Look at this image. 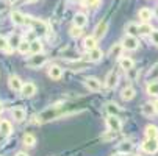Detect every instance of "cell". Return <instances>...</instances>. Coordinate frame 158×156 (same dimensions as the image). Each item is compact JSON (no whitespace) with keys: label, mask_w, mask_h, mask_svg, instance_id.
Here are the masks:
<instances>
[{"label":"cell","mask_w":158,"mask_h":156,"mask_svg":"<svg viewBox=\"0 0 158 156\" xmlns=\"http://www.w3.org/2000/svg\"><path fill=\"white\" fill-rule=\"evenodd\" d=\"M27 25H30L33 28V31L39 36H44V34H47L49 33V27L46 22H42L41 19H35L31 16H27Z\"/></svg>","instance_id":"1"},{"label":"cell","mask_w":158,"mask_h":156,"mask_svg":"<svg viewBox=\"0 0 158 156\" xmlns=\"http://www.w3.org/2000/svg\"><path fill=\"white\" fill-rule=\"evenodd\" d=\"M61 116H64L63 109H60V106H52V108L46 109L44 113H41V114L38 116V122L42 123V122H47V120L58 119V117H61Z\"/></svg>","instance_id":"2"},{"label":"cell","mask_w":158,"mask_h":156,"mask_svg":"<svg viewBox=\"0 0 158 156\" xmlns=\"http://www.w3.org/2000/svg\"><path fill=\"white\" fill-rule=\"evenodd\" d=\"M47 62V56L44 55V53H36V55H33L28 61H27V66L30 69H39V67H42L44 64Z\"/></svg>","instance_id":"3"},{"label":"cell","mask_w":158,"mask_h":156,"mask_svg":"<svg viewBox=\"0 0 158 156\" xmlns=\"http://www.w3.org/2000/svg\"><path fill=\"white\" fill-rule=\"evenodd\" d=\"M105 123H106V126H108V130H110V131L121 133V130H122V122H121L119 116H110V114H108V117H106Z\"/></svg>","instance_id":"4"},{"label":"cell","mask_w":158,"mask_h":156,"mask_svg":"<svg viewBox=\"0 0 158 156\" xmlns=\"http://www.w3.org/2000/svg\"><path fill=\"white\" fill-rule=\"evenodd\" d=\"M141 150L147 154H155L158 153V139H147L141 144Z\"/></svg>","instance_id":"5"},{"label":"cell","mask_w":158,"mask_h":156,"mask_svg":"<svg viewBox=\"0 0 158 156\" xmlns=\"http://www.w3.org/2000/svg\"><path fill=\"white\" fill-rule=\"evenodd\" d=\"M122 44H124V49H125V50H130V52L138 50V47H139L138 38H136V36H131V34H125Z\"/></svg>","instance_id":"6"},{"label":"cell","mask_w":158,"mask_h":156,"mask_svg":"<svg viewBox=\"0 0 158 156\" xmlns=\"http://www.w3.org/2000/svg\"><path fill=\"white\" fill-rule=\"evenodd\" d=\"M85 86L89 89V91H93V92H99L102 91V81L96 77H88L85 78Z\"/></svg>","instance_id":"7"},{"label":"cell","mask_w":158,"mask_h":156,"mask_svg":"<svg viewBox=\"0 0 158 156\" xmlns=\"http://www.w3.org/2000/svg\"><path fill=\"white\" fill-rule=\"evenodd\" d=\"M124 50H125V49H124V44H122V42H116V44H113V46L110 47L108 56L113 58V59H119V58L122 56Z\"/></svg>","instance_id":"8"},{"label":"cell","mask_w":158,"mask_h":156,"mask_svg":"<svg viewBox=\"0 0 158 156\" xmlns=\"http://www.w3.org/2000/svg\"><path fill=\"white\" fill-rule=\"evenodd\" d=\"M20 94L22 97H25V98H30L36 94V84L31 83V81H27L22 84V89H20Z\"/></svg>","instance_id":"9"},{"label":"cell","mask_w":158,"mask_h":156,"mask_svg":"<svg viewBox=\"0 0 158 156\" xmlns=\"http://www.w3.org/2000/svg\"><path fill=\"white\" fill-rule=\"evenodd\" d=\"M118 83H119V75H118V72H116V70L108 72V75H106V78H105V86H106L108 89H114V87L118 86Z\"/></svg>","instance_id":"10"},{"label":"cell","mask_w":158,"mask_h":156,"mask_svg":"<svg viewBox=\"0 0 158 156\" xmlns=\"http://www.w3.org/2000/svg\"><path fill=\"white\" fill-rule=\"evenodd\" d=\"M106 31H108V22H106V20H102V22H99V24L96 25L93 34H94L96 39H102V38L106 34Z\"/></svg>","instance_id":"11"},{"label":"cell","mask_w":158,"mask_h":156,"mask_svg":"<svg viewBox=\"0 0 158 156\" xmlns=\"http://www.w3.org/2000/svg\"><path fill=\"white\" fill-rule=\"evenodd\" d=\"M11 22L14 25L20 27V25H27V16L22 14L20 11H13L11 13Z\"/></svg>","instance_id":"12"},{"label":"cell","mask_w":158,"mask_h":156,"mask_svg":"<svg viewBox=\"0 0 158 156\" xmlns=\"http://www.w3.org/2000/svg\"><path fill=\"white\" fill-rule=\"evenodd\" d=\"M22 80L17 77V75H11L10 78H8V86H10V89L11 91H14V92H20V89H22Z\"/></svg>","instance_id":"13"},{"label":"cell","mask_w":158,"mask_h":156,"mask_svg":"<svg viewBox=\"0 0 158 156\" xmlns=\"http://www.w3.org/2000/svg\"><path fill=\"white\" fill-rule=\"evenodd\" d=\"M119 66H121V69H124L125 72H128V70H131L135 67V61L130 56H121L119 58Z\"/></svg>","instance_id":"14"},{"label":"cell","mask_w":158,"mask_h":156,"mask_svg":"<svg viewBox=\"0 0 158 156\" xmlns=\"http://www.w3.org/2000/svg\"><path fill=\"white\" fill-rule=\"evenodd\" d=\"M103 58V52L100 50V49H91V50H88V59H89V62H97V61H100Z\"/></svg>","instance_id":"15"},{"label":"cell","mask_w":158,"mask_h":156,"mask_svg":"<svg viewBox=\"0 0 158 156\" xmlns=\"http://www.w3.org/2000/svg\"><path fill=\"white\" fill-rule=\"evenodd\" d=\"M138 17H139L141 22H150L152 17H153V11H152L150 8L144 6V8H141V10L138 11Z\"/></svg>","instance_id":"16"},{"label":"cell","mask_w":158,"mask_h":156,"mask_svg":"<svg viewBox=\"0 0 158 156\" xmlns=\"http://www.w3.org/2000/svg\"><path fill=\"white\" fill-rule=\"evenodd\" d=\"M49 77L52 78V80H61V77H63V69L60 67V66H56V64H53V66H50L49 67Z\"/></svg>","instance_id":"17"},{"label":"cell","mask_w":158,"mask_h":156,"mask_svg":"<svg viewBox=\"0 0 158 156\" xmlns=\"http://www.w3.org/2000/svg\"><path fill=\"white\" fill-rule=\"evenodd\" d=\"M13 133V125L10 120H0V134L2 136H10Z\"/></svg>","instance_id":"18"},{"label":"cell","mask_w":158,"mask_h":156,"mask_svg":"<svg viewBox=\"0 0 158 156\" xmlns=\"http://www.w3.org/2000/svg\"><path fill=\"white\" fill-rule=\"evenodd\" d=\"M135 94H136V91H135V89H133L131 86H127V87H124V89H122V92H121V98H122L124 102H130V100H133Z\"/></svg>","instance_id":"19"},{"label":"cell","mask_w":158,"mask_h":156,"mask_svg":"<svg viewBox=\"0 0 158 156\" xmlns=\"http://www.w3.org/2000/svg\"><path fill=\"white\" fill-rule=\"evenodd\" d=\"M141 113H143V116H146V117H153L155 113H156L155 105H153V103H144V105L141 106Z\"/></svg>","instance_id":"20"},{"label":"cell","mask_w":158,"mask_h":156,"mask_svg":"<svg viewBox=\"0 0 158 156\" xmlns=\"http://www.w3.org/2000/svg\"><path fill=\"white\" fill-rule=\"evenodd\" d=\"M152 31H153V27L149 24V22H141V24L138 25V33H139V36L152 34Z\"/></svg>","instance_id":"21"},{"label":"cell","mask_w":158,"mask_h":156,"mask_svg":"<svg viewBox=\"0 0 158 156\" xmlns=\"http://www.w3.org/2000/svg\"><path fill=\"white\" fill-rule=\"evenodd\" d=\"M144 134L147 139H158V126L156 125H147L144 130Z\"/></svg>","instance_id":"22"},{"label":"cell","mask_w":158,"mask_h":156,"mask_svg":"<svg viewBox=\"0 0 158 156\" xmlns=\"http://www.w3.org/2000/svg\"><path fill=\"white\" fill-rule=\"evenodd\" d=\"M83 47H85L86 52L97 47V39L94 38V34H93V36H86V38L83 39Z\"/></svg>","instance_id":"23"},{"label":"cell","mask_w":158,"mask_h":156,"mask_svg":"<svg viewBox=\"0 0 158 156\" xmlns=\"http://www.w3.org/2000/svg\"><path fill=\"white\" fill-rule=\"evenodd\" d=\"M30 53L36 55V53H42V42L39 39H33L30 41Z\"/></svg>","instance_id":"24"},{"label":"cell","mask_w":158,"mask_h":156,"mask_svg":"<svg viewBox=\"0 0 158 156\" xmlns=\"http://www.w3.org/2000/svg\"><path fill=\"white\" fill-rule=\"evenodd\" d=\"M11 116L16 122H22V120H25V111L22 109V108H13L11 109Z\"/></svg>","instance_id":"25"},{"label":"cell","mask_w":158,"mask_h":156,"mask_svg":"<svg viewBox=\"0 0 158 156\" xmlns=\"http://www.w3.org/2000/svg\"><path fill=\"white\" fill-rule=\"evenodd\" d=\"M86 22H88V17H86L85 13H77V14L74 16V25L83 28V27L86 25Z\"/></svg>","instance_id":"26"},{"label":"cell","mask_w":158,"mask_h":156,"mask_svg":"<svg viewBox=\"0 0 158 156\" xmlns=\"http://www.w3.org/2000/svg\"><path fill=\"white\" fill-rule=\"evenodd\" d=\"M146 91H147V94H149L150 97H158V80L150 81V83L147 84V87H146Z\"/></svg>","instance_id":"27"},{"label":"cell","mask_w":158,"mask_h":156,"mask_svg":"<svg viewBox=\"0 0 158 156\" xmlns=\"http://www.w3.org/2000/svg\"><path fill=\"white\" fill-rule=\"evenodd\" d=\"M131 150H133V144H131L130 141H122V142L118 145V151H121V153H127V154H130Z\"/></svg>","instance_id":"28"},{"label":"cell","mask_w":158,"mask_h":156,"mask_svg":"<svg viewBox=\"0 0 158 156\" xmlns=\"http://www.w3.org/2000/svg\"><path fill=\"white\" fill-rule=\"evenodd\" d=\"M105 109H106V113L110 114V116H119L121 114V108L116 105V103H106V106H105Z\"/></svg>","instance_id":"29"},{"label":"cell","mask_w":158,"mask_h":156,"mask_svg":"<svg viewBox=\"0 0 158 156\" xmlns=\"http://www.w3.org/2000/svg\"><path fill=\"white\" fill-rule=\"evenodd\" d=\"M0 52H3V53H11L13 52V49L10 47V41L5 36H0Z\"/></svg>","instance_id":"30"},{"label":"cell","mask_w":158,"mask_h":156,"mask_svg":"<svg viewBox=\"0 0 158 156\" xmlns=\"http://www.w3.org/2000/svg\"><path fill=\"white\" fill-rule=\"evenodd\" d=\"M125 34H131V36H138V24L136 22H128L125 25Z\"/></svg>","instance_id":"31"},{"label":"cell","mask_w":158,"mask_h":156,"mask_svg":"<svg viewBox=\"0 0 158 156\" xmlns=\"http://www.w3.org/2000/svg\"><path fill=\"white\" fill-rule=\"evenodd\" d=\"M22 142H24L25 147H35L36 138H35V134H31V133H25L24 138H22Z\"/></svg>","instance_id":"32"},{"label":"cell","mask_w":158,"mask_h":156,"mask_svg":"<svg viewBox=\"0 0 158 156\" xmlns=\"http://www.w3.org/2000/svg\"><path fill=\"white\" fill-rule=\"evenodd\" d=\"M8 41H10V47L14 50V49H17V47H19V44L22 42V38H20L19 34H14V33H13V34L8 38Z\"/></svg>","instance_id":"33"},{"label":"cell","mask_w":158,"mask_h":156,"mask_svg":"<svg viewBox=\"0 0 158 156\" xmlns=\"http://www.w3.org/2000/svg\"><path fill=\"white\" fill-rule=\"evenodd\" d=\"M17 52H19L20 55L30 53V41H22V42L19 44V47H17Z\"/></svg>","instance_id":"34"},{"label":"cell","mask_w":158,"mask_h":156,"mask_svg":"<svg viewBox=\"0 0 158 156\" xmlns=\"http://www.w3.org/2000/svg\"><path fill=\"white\" fill-rule=\"evenodd\" d=\"M69 34H71V38H74V39H78V38L83 34V30H81V27H77V25H74V27L69 30Z\"/></svg>","instance_id":"35"},{"label":"cell","mask_w":158,"mask_h":156,"mask_svg":"<svg viewBox=\"0 0 158 156\" xmlns=\"http://www.w3.org/2000/svg\"><path fill=\"white\" fill-rule=\"evenodd\" d=\"M100 3V0H81V5L86 8H96Z\"/></svg>","instance_id":"36"},{"label":"cell","mask_w":158,"mask_h":156,"mask_svg":"<svg viewBox=\"0 0 158 156\" xmlns=\"http://www.w3.org/2000/svg\"><path fill=\"white\" fill-rule=\"evenodd\" d=\"M147 78H149L150 81H153V80H158V64H156V66H153V67L150 69V72H149Z\"/></svg>","instance_id":"37"},{"label":"cell","mask_w":158,"mask_h":156,"mask_svg":"<svg viewBox=\"0 0 158 156\" xmlns=\"http://www.w3.org/2000/svg\"><path fill=\"white\" fill-rule=\"evenodd\" d=\"M71 67H72V70H83L88 67V62H74V64H71Z\"/></svg>","instance_id":"38"},{"label":"cell","mask_w":158,"mask_h":156,"mask_svg":"<svg viewBox=\"0 0 158 156\" xmlns=\"http://www.w3.org/2000/svg\"><path fill=\"white\" fill-rule=\"evenodd\" d=\"M114 136H116V133H114V131H110L108 134L102 136V141H103V142H110L111 139H114Z\"/></svg>","instance_id":"39"},{"label":"cell","mask_w":158,"mask_h":156,"mask_svg":"<svg viewBox=\"0 0 158 156\" xmlns=\"http://www.w3.org/2000/svg\"><path fill=\"white\" fill-rule=\"evenodd\" d=\"M150 41H152V44L158 46V30H153V31H152V34H150Z\"/></svg>","instance_id":"40"},{"label":"cell","mask_w":158,"mask_h":156,"mask_svg":"<svg viewBox=\"0 0 158 156\" xmlns=\"http://www.w3.org/2000/svg\"><path fill=\"white\" fill-rule=\"evenodd\" d=\"M16 156H28V154L24 153V151H19V153H16Z\"/></svg>","instance_id":"41"},{"label":"cell","mask_w":158,"mask_h":156,"mask_svg":"<svg viewBox=\"0 0 158 156\" xmlns=\"http://www.w3.org/2000/svg\"><path fill=\"white\" fill-rule=\"evenodd\" d=\"M153 105H155V109H156V113H158V97H156V100L153 102Z\"/></svg>","instance_id":"42"},{"label":"cell","mask_w":158,"mask_h":156,"mask_svg":"<svg viewBox=\"0 0 158 156\" xmlns=\"http://www.w3.org/2000/svg\"><path fill=\"white\" fill-rule=\"evenodd\" d=\"M114 156H128V154H127V153H121V151H119V153H118V154H114Z\"/></svg>","instance_id":"43"},{"label":"cell","mask_w":158,"mask_h":156,"mask_svg":"<svg viewBox=\"0 0 158 156\" xmlns=\"http://www.w3.org/2000/svg\"><path fill=\"white\" fill-rule=\"evenodd\" d=\"M25 2H28V3H33V2H38V0H25Z\"/></svg>","instance_id":"44"},{"label":"cell","mask_w":158,"mask_h":156,"mask_svg":"<svg viewBox=\"0 0 158 156\" xmlns=\"http://www.w3.org/2000/svg\"><path fill=\"white\" fill-rule=\"evenodd\" d=\"M2 111H3V105H2V103H0V113H2Z\"/></svg>","instance_id":"45"},{"label":"cell","mask_w":158,"mask_h":156,"mask_svg":"<svg viewBox=\"0 0 158 156\" xmlns=\"http://www.w3.org/2000/svg\"><path fill=\"white\" fill-rule=\"evenodd\" d=\"M6 2H8V3H14V2H16V0H6Z\"/></svg>","instance_id":"46"},{"label":"cell","mask_w":158,"mask_h":156,"mask_svg":"<svg viewBox=\"0 0 158 156\" xmlns=\"http://www.w3.org/2000/svg\"><path fill=\"white\" fill-rule=\"evenodd\" d=\"M131 156H141V154H131Z\"/></svg>","instance_id":"47"}]
</instances>
